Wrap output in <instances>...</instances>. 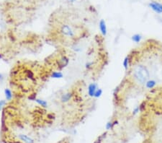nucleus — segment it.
<instances>
[{"instance_id":"nucleus-1","label":"nucleus","mask_w":162,"mask_h":143,"mask_svg":"<svg viewBox=\"0 0 162 143\" xmlns=\"http://www.w3.org/2000/svg\"><path fill=\"white\" fill-rule=\"evenodd\" d=\"M133 77L141 85H145L148 80H149L150 74L147 68L143 65H139L136 67L133 72Z\"/></svg>"},{"instance_id":"nucleus-2","label":"nucleus","mask_w":162,"mask_h":143,"mask_svg":"<svg viewBox=\"0 0 162 143\" xmlns=\"http://www.w3.org/2000/svg\"><path fill=\"white\" fill-rule=\"evenodd\" d=\"M60 32L63 36H66L67 38H73L76 36L74 30L72 29L71 26H69V25L66 24H63L61 25V29H60Z\"/></svg>"},{"instance_id":"nucleus-3","label":"nucleus","mask_w":162,"mask_h":143,"mask_svg":"<svg viewBox=\"0 0 162 143\" xmlns=\"http://www.w3.org/2000/svg\"><path fill=\"white\" fill-rule=\"evenodd\" d=\"M148 7L154 12L157 14H162V4L156 2H151L148 4Z\"/></svg>"},{"instance_id":"nucleus-4","label":"nucleus","mask_w":162,"mask_h":143,"mask_svg":"<svg viewBox=\"0 0 162 143\" xmlns=\"http://www.w3.org/2000/svg\"><path fill=\"white\" fill-rule=\"evenodd\" d=\"M98 85L97 84L95 83V82H92V83H90L89 85H88L87 87V92L89 96H90L91 98H94V94H95V92L97 91V90L98 89Z\"/></svg>"},{"instance_id":"nucleus-5","label":"nucleus","mask_w":162,"mask_h":143,"mask_svg":"<svg viewBox=\"0 0 162 143\" xmlns=\"http://www.w3.org/2000/svg\"><path fill=\"white\" fill-rule=\"evenodd\" d=\"M99 28H100L101 34L103 36H106L107 34V28L106 22L103 19H101L99 22Z\"/></svg>"},{"instance_id":"nucleus-6","label":"nucleus","mask_w":162,"mask_h":143,"mask_svg":"<svg viewBox=\"0 0 162 143\" xmlns=\"http://www.w3.org/2000/svg\"><path fill=\"white\" fill-rule=\"evenodd\" d=\"M74 96V93L72 92H67L66 93H63V94L61 95V102L63 103H68L70 100L72 99Z\"/></svg>"},{"instance_id":"nucleus-7","label":"nucleus","mask_w":162,"mask_h":143,"mask_svg":"<svg viewBox=\"0 0 162 143\" xmlns=\"http://www.w3.org/2000/svg\"><path fill=\"white\" fill-rule=\"evenodd\" d=\"M157 85V82L155 80H153V79H149L145 83V87L148 90H151V89H154V87L156 86Z\"/></svg>"},{"instance_id":"nucleus-8","label":"nucleus","mask_w":162,"mask_h":143,"mask_svg":"<svg viewBox=\"0 0 162 143\" xmlns=\"http://www.w3.org/2000/svg\"><path fill=\"white\" fill-rule=\"evenodd\" d=\"M18 138L20 139L21 141H22L23 142L25 143H34L35 141L34 139L30 137L29 136L26 135H22V134H20V135H18Z\"/></svg>"},{"instance_id":"nucleus-9","label":"nucleus","mask_w":162,"mask_h":143,"mask_svg":"<svg viewBox=\"0 0 162 143\" xmlns=\"http://www.w3.org/2000/svg\"><path fill=\"white\" fill-rule=\"evenodd\" d=\"M4 96H5V100L7 101H12L13 98V93L12 91L9 89V88H6L4 89Z\"/></svg>"},{"instance_id":"nucleus-10","label":"nucleus","mask_w":162,"mask_h":143,"mask_svg":"<svg viewBox=\"0 0 162 143\" xmlns=\"http://www.w3.org/2000/svg\"><path fill=\"white\" fill-rule=\"evenodd\" d=\"M142 38H143V36L139 33H136L131 36V40L136 43H139L141 41Z\"/></svg>"},{"instance_id":"nucleus-11","label":"nucleus","mask_w":162,"mask_h":143,"mask_svg":"<svg viewBox=\"0 0 162 143\" xmlns=\"http://www.w3.org/2000/svg\"><path fill=\"white\" fill-rule=\"evenodd\" d=\"M50 77L53 79H61L63 78V74L60 71H55L51 73Z\"/></svg>"},{"instance_id":"nucleus-12","label":"nucleus","mask_w":162,"mask_h":143,"mask_svg":"<svg viewBox=\"0 0 162 143\" xmlns=\"http://www.w3.org/2000/svg\"><path fill=\"white\" fill-rule=\"evenodd\" d=\"M35 101L37 103L39 106H40L43 108H46L48 106V103L45 100H43V99H40V98H36L35 100Z\"/></svg>"},{"instance_id":"nucleus-13","label":"nucleus","mask_w":162,"mask_h":143,"mask_svg":"<svg viewBox=\"0 0 162 143\" xmlns=\"http://www.w3.org/2000/svg\"><path fill=\"white\" fill-rule=\"evenodd\" d=\"M130 61V56L125 57V59H123V68H124L125 70H128V69Z\"/></svg>"},{"instance_id":"nucleus-14","label":"nucleus","mask_w":162,"mask_h":143,"mask_svg":"<svg viewBox=\"0 0 162 143\" xmlns=\"http://www.w3.org/2000/svg\"><path fill=\"white\" fill-rule=\"evenodd\" d=\"M61 64L62 66V67H66L68 65V64H69V58L66 57V56H63L62 58H61Z\"/></svg>"},{"instance_id":"nucleus-15","label":"nucleus","mask_w":162,"mask_h":143,"mask_svg":"<svg viewBox=\"0 0 162 143\" xmlns=\"http://www.w3.org/2000/svg\"><path fill=\"white\" fill-rule=\"evenodd\" d=\"M117 122V121H115V122H108L106 125H105V129L107 130H110L112 129V127H114V125H115V123Z\"/></svg>"},{"instance_id":"nucleus-16","label":"nucleus","mask_w":162,"mask_h":143,"mask_svg":"<svg viewBox=\"0 0 162 143\" xmlns=\"http://www.w3.org/2000/svg\"><path fill=\"white\" fill-rule=\"evenodd\" d=\"M102 93H103V90H102V89H101V88H98V89L97 90V91L95 92V94H94V98H100V97L102 96Z\"/></svg>"},{"instance_id":"nucleus-17","label":"nucleus","mask_w":162,"mask_h":143,"mask_svg":"<svg viewBox=\"0 0 162 143\" xmlns=\"http://www.w3.org/2000/svg\"><path fill=\"white\" fill-rule=\"evenodd\" d=\"M7 104V101L6 100H0V111L2 110V108Z\"/></svg>"},{"instance_id":"nucleus-18","label":"nucleus","mask_w":162,"mask_h":143,"mask_svg":"<svg viewBox=\"0 0 162 143\" xmlns=\"http://www.w3.org/2000/svg\"><path fill=\"white\" fill-rule=\"evenodd\" d=\"M93 65V62H91V61H89V62H87L86 63V64H85V67L89 70V69H90L91 67Z\"/></svg>"},{"instance_id":"nucleus-19","label":"nucleus","mask_w":162,"mask_h":143,"mask_svg":"<svg viewBox=\"0 0 162 143\" xmlns=\"http://www.w3.org/2000/svg\"><path fill=\"white\" fill-rule=\"evenodd\" d=\"M139 111H140V107L136 106V108H134V109L133 110V114L134 115L136 114H138L139 112Z\"/></svg>"},{"instance_id":"nucleus-20","label":"nucleus","mask_w":162,"mask_h":143,"mask_svg":"<svg viewBox=\"0 0 162 143\" xmlns=\"http://www.w3.org/2000/svg\"><path fill=\"white\" fill-rule=\"evenodd\" d=\"M3 79V75L2 74L0 73V80H2Z\"/></svg>"},{"instance_id":"nucleus-21","label":"nucleus","mask_w":162,"mask_h":143,"mask_svg":"<svg viewBox=\"0 0 162 143\" xmlns=\"http://www.w3.org/2000/svg\"><path fill=\"white\" fill-rule=\"evenodd\" d=\"M69 1L70 2H72V3H73V2H76V0H69Z\"/></svg>"}]
</instances>
